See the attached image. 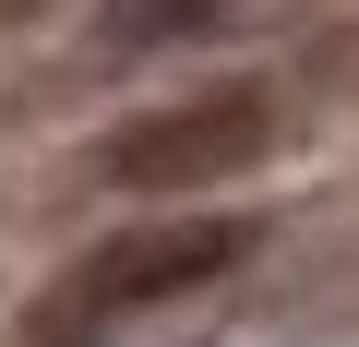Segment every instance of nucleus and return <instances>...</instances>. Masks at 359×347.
Returning a JSON list of instances; mask_svg holds the SVG:
<instances>
[{"label":"nucleus","mask_w":359,"mask_h":347,"mask_svg":"<svg viewBox=\"0 0 359 347\" xmlns=\"http://www.w3.org/2000/svg\"><path fill=\"white\" fill-rule=\"evenodd\" d=\"M252 252H264L252 216H132V228L84 240V252L25 299V347H108L120 323H156V311H180V299H216Z\"/></svg>","instance_id":"1"},{"label":"nucleus","mask_w":359,"mask_h":347,"mask_svg":"<svg viewBox=\"0 0 359 347\" xmlns=\"http://www.w3.org/2000/svg\"><path fill=\"white\" fill-rule=\"evenodd\" d=\"M276 144H287V84L276 72H228V84H192V96H156V108L108 120L72 180L120 192V204H180V192L252 180Z\"/></svg>","instance_id":"2"},{"label":"nucleus","mask_w":359,"mask_h":347,"mask_svg":"<svg viewBox=\"0 0 359 347\" xmlns=\"http://www.w3.org/2000/svg\"><path fill=\"white\" fill-rule=\"evenodd\" d=\"M240 25H264L252 0H108V13L84 25V60L108 72V60H168V48H216V36H240Z\"/></svg>","instance_id":"3"}]
</instances>
